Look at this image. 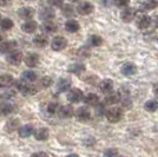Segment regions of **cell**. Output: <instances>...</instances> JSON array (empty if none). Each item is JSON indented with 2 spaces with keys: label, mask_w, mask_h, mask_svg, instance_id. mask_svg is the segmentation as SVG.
Instances as JSON below:
<instances>
[{
  "label": "cell",
  "mask_w": 158,
  "mask_h": 157,
  "mask_svg": "<svg viewBox=\"0 0 158 157\" xmlns=\"http://www.w3.org/2000/svg\"><path fill=\"white\" fill-rule=\"evenodd\" d=\"M15 86H17V89L19 90L24 96H33V95H35V92H37V87L32 84H28L26 83V80L25 79H18L15 83Z\"/></svg>",
  "instance_id": "1"
},
{
  "label": "cell",
  "mask_w": 158,
  "mask_h": 157,
  "mask_svg": "<svg viewBox=\"0 0 158 157\" xmlns=\"http://www.w3.org/2000/svg\"><path fill=\"white\" fill-rule=\"evenodd\" d=\"M123 116H124V112L120 108H110L105 112V117L110 123H118L123 118Z\"/></svg>",
  "instance_id": "2"
},
{
  "label": "cell",
  "mask_w": 158,
  "mask_h": 157,
  "mask_svg": "<svg viewBox=\"0 0 158 157\" xmlns=\"http://www.w3.org/2000/svg\"><path fill=\"white\" fill-rule=\"evenodd\" d=\"M67 99L71 103H79L84 99V95L80 89H71L67 91Z\"/></svg>",
  "instance_id": "3"
},
{
  "label": "cell",
  "mask_w": 158,
  "mask_h": 157,
  "mask_svg": "<svg viewBox=\"0 0 158 157\" xmlns=\"http://www.w3.org/2000/svg\"><path fill=\"white\" fill-rule=\"evenodd\" d=\"M66 46H67V40L64 37H54L51 41V47H52L53 51H61L64 50Z\"/></svg>",
  "instance_id": "4"
},
{
  "label": "cell",
  "mask_w": 158,
  "mask_h": 157,
  "mask_svg": "<svg viewBox=\"0 0 158 157\" xmlns=\"http://www.w3.org/2000/svg\"><path fill=\"white\" fill-rule=\"evenodd\" d=\"M23 52L21 51H18V50H13L12 52L8 53L7 56V62L12 65H19L23 60Z\"/></svg>",
  "instance_id": "5"
},
{
  "label": "cell",
  "mask_w": 158,
  "mask_h": 157,
  "mask_svg": "<svg viewBox=\"0 0 158 157\" xmlns=\"http://www.w3.org/2000/svg\"><path fill=\"white\" fill-rule=\"evenodd\" d=\"M135 17H136V10L132 8V7H124L122 13H120V18L125 23L132 21V20L135 19Z\"/></svg>",
  "instance_id": "6"
},
{
  "label": "cell",
  "mask_w": 158,
  "mask_h": 157,
  "mask_svg": "<svg viewBox=\"0 0 158 157\" xmlns=\"http://www.w3.org/2000/svg\"><path fill=\"white\" fill-rule=\"evenodd\" d=\"M76 118L78 119L79 122H87L90 118H91V111L83 106V108H79L78 110H76Z\"/></svg>",
  "instance_id": "7"
},
{
  "label": "cell",
  "mask_w": 158,
  "mask_h": 157,
  "mask_svg": "<svg viewBox=\"0 0 158 157\" xmlns=\"http://www.w3.org/2000/svg\"><path fill=\"white\" fill-rule=\"evenodd\" d=\"M152 20L151 18L149 17V15H146V14H142V15H139L137 20H136V24H137V27H138L139 30H146L148 27L151 25Z\"/></svg>",
  "instance_id": "8"
},
{
  "label": "cell",
  "mask_w": 158,
  "mask_h": 157,
  "mask_svg": "<svg viewBox=\"0 0 158 157\" xmlns=\"http://www.w3.org/2000/svg\"><path fill=\"white\" fill-rule=\"evenodd\" d=\"M15 45H17V43L14 40H7V41L0 43V53L8 54V53L12 52L15 49Z\"/></svg>",
  "instance_id": "9"
},
{
  "label": "cell",
  "mask_w": 158,
  "mask_h": 157,
  "mask_svg": "<svg viewBox=\"0 0 158 157\" xmlns=\"http://www.w3.org/2000/svg\"><path fill=\"white\" fill-rule=\"evenodd\" d=\"M77 11H78V13L81 14V15H87V14H90L93 12V5L91 2H89V1H84V2H81V4L78 5Z\"/></svg>",
  "instance_id": "10"
},
{
  "label": "cell",
  "mask_w": 158,
  "mask_h": 157,
  "mask_svg": "<svg viewBox=\"0 0 158 157\" xmlns=\"http://www.w3.org/2000/svg\"><path fill=\"white\" fill-rule=\"evenodd\" d=\"M120 99H122L120 93H118V92H110V93H107V96L104 99V104L105 105L116 104V103L120 102Z\"/></svg>",
  "instance_id": "11"
},
{
  "label": "cell",
  "mask_w": 158,
  "mask_h": 157,
  "mask_svg": "<svg viewBox=\"0 0 158 157\" xmlns=\"http://www.w3.org/2000/svg\"><path fill=\"white\" fill-rule=\"evenodd\" d=\"M25 64L28 67H35V66L39 64V56L37 53H28L26 57H25Z\"/></svg>",
  "instance_id": "12"
},
{
  "label": "cell",
  "mask_w": 158,
  "mask_h": 157,
  "mask_svg": "<svg viewBox=\"0 0 158 157\" xmlns=\"http://www.w3.org/2000/svg\"><path fill=\"white\" fill-rule=\"evenodd\" d=\"M58 113L61 118H70L74 115V110H73L72 105H63L61 108H59Z\"/></svg>",
  "instance_id": "13"
},
{
  "label": "cell",
  "mask_w": 158,
  "mask_h": 157,
  "mask_svg": "<svg viewBox=\"0 0 158 157\" xmlns=\"http://www.w3.org/2000/svg\"><path fill=\"white\" fill-rule=\"evenodd\" d=\"M71 87V80L67 78H60L57 83V90L58 92H67Z\"/></svg>",
  "instance_id": "14"
},
{
  "label": "cell",
  "mask_w": 158,
  "mask_h": 157,
  "mask_svg": "<svg viewBox=\"0 0 158 157\" xmlns=\"http://www.w3.org/2000/svg\"><path fill=\"white\" fill-rule=\"evenodd\" d=\"M14 84V78L11 74H1L0 76V87L7 89Z\"/></svg>",
  "instance_id": "15"
},
{
  "label": "cell",
  "mask_w": 158,
  "mask_h": 157,
  "mask_svg": "<svg viewBox=\"0 0 158 157\" xmlns=\"http://www.w3.org/2000/svg\"><path fill=\"white\" fill-rule=\"evenodd\" d=\"M18 15H19L20 18H23V19L30 20L34 15V10H33L32 7H21L18 11Z\"/></svg>",
  "instance_id": "16"
},
{
  "label": "cell",
  "mask_w": 158,
  "mask_h": 157,
  "mask_svg": "<svg viewBox=\"0 0 158 157\" xmlns=\"http://www.w3.org/2000/svg\"><path fill=\"white\" fill-rule=\"evenodd\" d=\"M136 72H137V66L132 63H125L122 67V73L124 76H127V77L136 74Z\"/></svg>",
  "instance_id": "17"
},
{
  "label": "cell",
  "mask_w": 158,
  "mask_h": 157,
  "mask_svg": "<svg viewBox=\"0 0 158 157\" xmlns=\"http://www.w3.org/2000/svg\"><path fill=\"white\" fill-rule=\"evenodd\" d=\"M99 87H100V91L103 93H110L113 91V82L111 79H104L100 82Z\"/></svg>",
  "instance_id": "18"
},
{
  "label": "cell",
  "mask_w": 158,
  "mask_h": 157,
  "mask_svg": "<svg viewBox=\"0 0 158 157\" xmlns=\"http://www.w3.org/2000/svg\"><path fill=\"white\" fill-rule=\"evenodd\" d=\"M18 132H19V136L23 138H27L30 137L31 135H32L33 132H34V129H33L32 125H23V126H19V129H18Z\"/></svg>",
  "instance_id": "19"
},
{
  "label": "cell",
  "mask_w": 158,
  "mask_h": 157,
  "mask_svg": "<svg viewBox=\"0 0 158 157\" xmlns=\"http://www.w3.org/2000/svg\"><path fill=\"white\" fill-rule=\"evenodd\" d=\"M41 30L47 34H51L57 31V24H54L51 20H45L44 24L41 25Z\"/></svg>",
  "instance_id": "20"
},
{
  "label": "cell",
  "mask_w": 158,
  "mask_h": 157,
  "mask_svg": "<svg viewBox=\"0 0 158 157\" xmlns=\"http://www.w3.org/2000/svg\"><path fill=\"white\" fill-rule=\"evenodd\" d=\"M37 27H38V25H37L35 21H33V20H27L26 23H24V24L21 25V30L25 33H33V32H35Z\"/></svg>",
  "instance_id": "21"
},
{
  "label": "cell",
  "mask_w": 158,
  "mask_h": 157,
  "mask_svg": "<svg viewBox=\"0 0 158 157\" xmlns=\"http://www.w3.org/2000/svg\"><path fill=\"white\" fill-rule=\"evenodd\" d=\"M33 44L38 47H45L48 44V38L45 34H38L33 38Z\"/></svg>",
  "instance_id": "22"
},
{
  "label": "cell",
  "mask_w": 158,
  "mask_h": 157,
  "mask_svg": "<svg viewBox=\"0 0 158 157\" xmlns=\"http://www.w3.org/2000/svg\"><path fill=\"white\" fill-rule=\"evenodd\" d=\"M79 28H80V26H79V23L77 21V20L70 19L65 23V30L67 31V32L74 33V32H77Z\"/></svg>",
  "instance_id": "23"
},
{
  "label": "cell",
  "mask_w": 158,
  "mask_h": 157,
  "mask_svg": "<svg viewBox=\"0 0 158 157\" xmlns=\"http://www.w3.org/2000/svg\"><path fill=\"white\" fill-rule=\"evenodd\" d=\"M34 136H35V139L44 142V141H47L50 134H48V130H47L46 128H39L38 130L34 131Z\"/></svg>",
  "instance_id": "24"
},
{
  "label": "cell",
  "mask_w": 158,
  "mask_h": 157,
  "mask_svg": "<svg viewBox=\"0 0 158 157\" xmlns=\"http://www.w3.org/2000/svg\"><path fill=\"white\" fill-rule=\"evenodd\" d=\"M158 7V0H144V2L140 5V10L143 11H152Z\"/></svg>",
  "instance_id": "25"
},
{
  "label": "cell",
  "mask_w": 158,
  "mask_h": 157,
  "mask_svg": "<svg viewBox=\"0 0 158 157\" xmlns=\"http://www.w3.org/2000/svg\"><path fill=\"white\" fill-rule=\"evenodd\" d=\"M14 111V106L11 103H1L0 104V115L8 116Z\"/></svg>",
  "instance_id": "26"
},
{
  "label": "cell",
  "mask_w": 158,
  "mask_h": 157,
  "mask_svg": "<svg viewBox=\"0 0 158 157\" xmlns=\"http://www.w3.org/2000/svg\"><path fill=\"white\" fill-rule=\"evenodd\" d=\"M54 17V11L51 7H44L40 11V18L43 20H51Z\"/></svg>",
  "instance_id": "27"
},
{
  "label": "cell",
  "mask_w": 158,
  "mask_h": 157,
  "mask_svg": "<svg viewBox=\"0 0 158 157\" xmlns=\"http://www.w3.org/2000/svg\"><path fill=\"white\" fill-rule=\"evenodd\" d=\"M84 100L87 105H92V106L99 104V97L96 93H89L86 97H84Z\"/></svg>",
  "instance_id": "28"
},
{
  "label": "cell",
  "mask_w": 158,
  "mask_h": 157,
  "mask_svg": "<svg viewBox=\"0 0 158 157\" xmlns=\"http://www.w3.org/2000/svg\"><path fill=\"white\" fill-rule=\"evenodd\" d=\"M5 129L7 132H13V131L18 130L19 129V121L18 119H11L8 121L5 125Z\"/></svg>",
  "instance_id": "29"
},
{
  "label": "cell",
  "mask_w": 158,
  "mask_h": 157,
  "mask_svg": "<svg viewBox=\"0 0 158 157\" xmlns=\"http://www.w3.org/2000/svg\"><path fill=\"white\" fill-rule=\"evenodd\" d=\"M85 65H83V64H72V65H70L69 67V71L71 72V73H74V74H81L83 72L85 71Z\"/></svg>",
  "instance_id": "30"
},
{
  "label": "cell",
  "mask_w": 158,
  "mask_h": 157,
  "mask_svg": "<svg viewBox=\"0 0 158 157\" xmlns=\"http://www.w3.org/2000/svg\"><path fill=\"white\" fill-rule=\"evenodd\" d=\"M145 110L149 112H155L158 110V102L157 100H155V99H150V100H148L144 105Z\"/></svg>",
  "instance_id": "31"
},
{
  "label": "cell",
  "mask_w": 158,
  "mask_h": 157,
  "mask_svg": "<svg viewBox=\"0 0 158 157\" xmlns=\"http://www.w3.org/2000/svg\"><path fill=\"white\" fill-rule=\"evenodd\" d=\"M14 23L13 20L8 19V18H5V19H1L0 20V28L4 30V31H8L13 27Z\"/></svg>",
  "instance_id": "32"
},
{
  "label": "cell",
  "mask_w": 158,
  "mask_h": 157,
  "mask_svg": "<svg viewBox=\"0 0 158 157\" xmlns=\"http://www.w3.org/2000/svg\"><path fill=\"white\" fill-rule=\"evenodd\" d=\"M74 7L72 6V5H69V4H64L63 6H61V12H63V14L64 15H66V17H71L73 13H74Z\"/></svg>",
  "instance_id": "33"
},
{
  "label": "cell",
  "mask_w": 158,
  "mask_h": 157,
  "mask_svg": "<svg viewBox=\"0 0 158 157\" xmlns=\"http://www.w3.org/2000/svg\"><path fill=\"white\" fill-rule=\"evenodd\" d=\"M23 79H25L26 82H34L35 79H37V74H35V72L33 71H25L23 72Z\"/></svg>",
  "instance_id": "34"
},
{
  "label": "cell",
  "mask_w": 158,
  "mask_h": 157,
  "mask_svg": "<svg viewBox=\"0 0 158 157\" xmlns=\"http://www.w3.org/2000/svg\"><path fill=\"white\" fill-rule=\"evenodd\" d=\"M58 110H59V104H58L57 102H51L50 104L47 105V112L51 113V115L57 113Z\"/></svg>",
  "instance_id": "35"
},
{
  "label": "cell",
  "mask_w": 158,
  "mask_h": 157,
  "mask_svg": "<svg viewBox=\"0 0 158 157\" xmlns=\"http://www.w3.org/2000/svg\"><path fill=\"white\" fill-rule=\"evenodd\" d=\"M90 44H91L92 46H100L102 44H103V38L99 37V36L93 34L92 37L90 38Z\"/></svg>",
  "instance_id": "36"
},
{
  "label": "cell",
  "mask_w": 158,
  "mask_h": 157,
  "mask_svg": "<svg viewBox=\"0 0 158 157\" xmlns=\"http://www.w3.org/2000/svg\"><path fill=\"white\" fill-rule=\"evenodd\" d=\"M40 83H41V85L44 86V87H50V86L53 84V79L51 77H43L41 80H40Z\"/></svg>",
  "instance_id": "37"
},
{
  "label": "cell",
  "mask_w": 158,
  "mask_h": 157,
  "mask_svg": "<svg viewBox=\"0 0 158 157\" xmlns=\"http://www.w3.org/2000/svg\"><path fill=\"white\" fill-rule=\"evenodd\" d=\"M113 2H114V5L117 7H119V8H124V7L129 6L130 0H114Z\"/></svg>",
  "instance_id": "38"
},
{
  "label": "cell",
  "mask_w": 158,
  "mask_h": 157,
  "mask_svg": "<svg viewBox=\"0 0 158 157\" xmlns=\"http://www.w3.org/2000/svg\"><path fill=\"white\" fill-rule=\"evenodd\" d=\"M104 155H105V156H118L119 154L116 149H107V150L104 152Z\"/></svg>",
  "instance_id": "39"
},
{
  "label": "cell",
  "mask_w": 158,
  "mask_h": 157,
  "mask_svg": "<svg viewBox=\"0 0 158 157\" xmlns=\"http://www.w3.org/2000/svg\"><path fill=\"white\" fill-rule=\"evenodd\" d=\"M50 2H51V5L54 7H60L64 5V0H50Z\"/></svg>",
  "instance_id": "40"
},
{
  "label": "cell",
  "mask_w": 158,
  "mask_h": 157,
  "mask_svg": "<svg viewBox=\"0 0 158 157\" xmlns=\"http://www.w3.org/2000/svg\"><path fill=\"white\" fill-rule=\"evenodd\" d=\"M79 53L81 54V57H89V56H90V50H89L87 47H83V49L79 51Z\"/></svg>",
  "instance_id": "41"
},
{
  "label": "cell",
  "mask_w": 158,
  "mask_h": 157,
  "mask_svg": "<svg viewBox=\"0 0 158 157\" xmlns=\"http://www.w3.org/2000/svg\"><path fill=\"white\" fill-rule=\"evenodd\" d=\"M152 92H153V95H155V97L158 98V83H156L153 87H152Z\"/></svg>",
  "instance_id": "42"
},
{
  "label": "cell",
  "mask_w": 158,
  "mask_h": 157,
  "mask_svg": "<svg viewBox=\"0 0 158 157\" xmlns=\"http://www.w3.org/2000/svg\"><path fill=\"white\" fill-rule=\"evenodd\" d=\"M33 156H47L46 152H35V154H33Z\"/></svg>",
  "instance_id": "43"
},
{
  "label": "cell",
  "mask_w": 158,
  "mask_h": 157,
  "mask_svg": "<svg viewBox=\"0 0 158 157\" xmlns=\"http://www.w3.org/2000/svg\"><path fill=\"white\" fill-rule=\"evenodd\" d=\"M8 2H10V0H0V5H1V6H5Z\"/></svg>",
  "instance_id": "44"
},
{
  "label": "cell",
  "mask_w": 158,
  "mask_h": 157,
  "mask_svg": "<svg viewBox=\"0 0 158 157\" xmlns=\"http://www.w3.org/2000/svg\"><path fill=\"white\" fill-rule=\"evenodd\" d=\"M155 25H156V27L158 28V15L156 17V19H155Z\"/></svg>",
  "instance_id": "45"
},
{
  "label": "cell",
  "mask_w": 158,
  "mask_h": 157,
  "mask_svg": "<svg viewBox=\"0 0 158 157\" xmlns=\"http://www.w3.org/2000/svg\"><path fill=\"white\" fill-rule=\"evenodd\" d=\"M2 41H4V36L0 33V43H2Z\"/></svg>",
  "instance_id": "46"
},
{
  "label": "cell",
  "mask_w": 158,
  "mask_h": 157,
  "mask_svg": "<svg viewBox=\"0 0 158 157\" xmlns=\"http://www.w3.org/2000/svg\"><path fill=\"white\" fill-rule=\"evenodd\" d=\"M70 1H73V2H76V1H79V0H70Z\"/></svg>",
  "instance_id": "47"
},
{
  "label": "cell",
  "mask_w": 158,
  "mask_h": 157,
  "mask_svg": "<svg viewBox=\"0 0 158 157\" xmlns=\"http://www.w3.org/2000/svg\"><path fill=\"white\" fill-rule=\"evenodd\" d=\"M0 19H1V14H0Z\"/></svg>",
  "instance_id": "48"
},
{
  "label": "cell",
  "mask_w": 158,
  "mask_h": 157,
  "mask_svg": "<svg viewBox=\"0 0 158 157\" xmlns=\"http://www.w3.org/2000/svg\"><path fill=\"white\" fill-rule=\"evenodd\" d=\"M157 41H158V40H157Z\"/></svg>",
  "instance_id": "49"
}]
</instances>
